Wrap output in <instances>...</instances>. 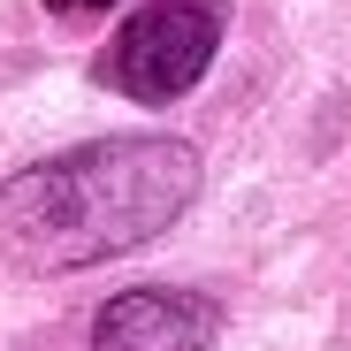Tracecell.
Segmentation results:
<instances>
[{
    "instance_id": "obj_1",
    "label": "cell",
    "mask_w": 351,
    "mask_h": 351,
    "mask_svg": "<svg viewBox=\"0 0 351 351\" xmlns=\"http://www.w3.org/2000/svg\"><path fill=\"white\" fill-rule=\"evenodd\" d=\"M199 153L176 138H114L38 160L0 184V260L23 275H62L153 245L191 206Z\"/></svg>"
},
{
    "instance_id": "obj_2",
    "label": "cell",
    "mask_w": 351,
    "mask_h": 351,
    "mask_svg": "<svg viewBox=\"0 0 351 351\" xmlns=\"http://www.w3.org/2000/svg\"><path fill=\"white\" fill-rule=\"evenodd\" d=\"M214 38H221V16L206 0H153V8H138L123 23V38H114L107 84L123 99H138V107L184 99L206 77V62H214Z\"/></svg>"
},
{
    "instance_id": "obj_3",
    "label": "cell",
    "mask_w": 351,
    "mask_h": 351,
    "mask_svg": "<svg viewBox=\"0 0 351 351\" xmlns=\"http://www.w3.org/2000/svg\"><path fill=\"white\" fill-rule=\"evenodd\" d=\"M92 351H214V306L191 290H123L107 298Z\"/></svg>"
},
{
    "instance_id": "obj_4",
    "label": "cell",
    "mask_w": 351,
    "mask_h": 351,
    "mask_svg": "<svg viewBox=\"0 0 351 351\" xmlns=\"http://www.w3.org/2000/svg\"><path fill=\"white\" fill-rule=\"evenodd\" d=\"M46 8H62V16H84V8H114V0H46Z\"/></svg>"
}]
</instances>
